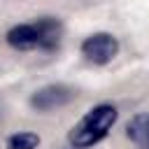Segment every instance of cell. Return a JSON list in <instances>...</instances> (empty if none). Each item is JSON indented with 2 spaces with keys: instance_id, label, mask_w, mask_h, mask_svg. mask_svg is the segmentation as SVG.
<instances>
[{
  "instance_id": "cell-2",
  "label": "cell",
  "mask_w": 149,
  "mask_h": 149,
  "mask_svg": "<svg viewBox=\"0 0 149 149\" xmlns=\"http://www.w3.org/2000/svg\"><path fill=\"white\" fill-rule=\"evenodd\" d=\"M116 107L114 105H98L93 109H88L70 130L68 140L74 149H88L93 144H98L102 137H107V133L112 130V126L116 123Z\"/></svg>"
},
{
  "instance_id": "cell-4",
  "label": "cell",
  "mask_w": 149,
  "mask_h": 149,
  "mask_svg": "<svg viewBox=\"0 0 149 149\" xmlns=\"http://www.w3.org/2000/svg\"><path fill=\"white\" fill-rule=\"evenodd\" d=\"M74 95H77L74 88H70L65 84H47L30 95V107L37 112H51V109L63 107L70 100H74Z\"/></svg>"
},
{
  "instance_id": "cell-3",
  "label": "cell",
  "mask_w": 149,
  "mask_h": 149,
  "mask_svg": "<svg viewBox=\"0 0 149 149\" xmlns=\"http://www.w3.org/2000/svg\"><path fill=\"white\" fill-rule=\"evenodd\" d=\"M119 54V40L112 33H93L81 42V56L93 65H107Z\"/></svg>"
},
{
  "instance_id": "cell-5",
  "label": "cell",
  "mask_w": 149,
  "mask_h": 149,
  "mask_svg": "<svg viewBox=\"0 0 149 149\" xmlns=\"http://www.w3.org/2000/svg\"><path fill=\"white\" fill-rule=\"evenodd\" d=\"M126 135L135 144L149 147V114H135L126 126Z\"/></svg>"
},
{
  "instance_id": "cell-1",
  "label": "cell",
  "mask_w": 149,
  "mask_h": 149,
  "mask_svg": "<svg viewBox=\"0 0 149 149\" xmlns=\"http://www.w3.org/2000/svg\"><path fill=\"white\" fill-rule=\"evenodd\" d=\"M61 35H63L61 21L54 16H42L37 21L19 23V26L9 28L5 40L14 49L30 51V49H54L61 42Z\"/></svg>"
},
{
  "instance_id": "cell-6",
  "label": "cell",
  "mask_w": 149,
  "mask_h": 149,
  "mask_svg": "<svg viewBox=\"0 0 149 149\" xmlns=\"http://www.w3.org/2000/svg\"><path fill=\"white\" fill-rule=\"evenodd\" d=\"M37 144H40V135L28 133V130L14 133L7 137V149H37Z\"/></svg>"
}]
</instances>
